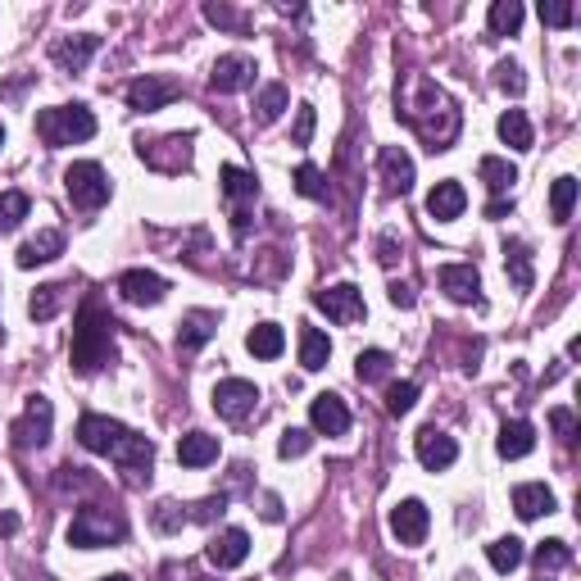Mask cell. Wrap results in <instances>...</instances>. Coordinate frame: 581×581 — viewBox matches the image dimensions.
I'll use <instances>...</instances> for the list:
<instances>
[{
	"mask_svg": "<svg viewBox=\"0 0 581 581\" xmlns=\"http://www.w3.org/2000/svg\"><path fill=\"white\" fill-rule=\"evenodd\" d=\"M250 82H255V60H250V55H223V60L214 64V73H209V87H214L218 96L246 91Z\"/></svg>",
	"mask_w": 581,
	"mask_h": 581,
	"instance_id": "obj_18",
	"label": "cell"
},
{
	"mask_svg": "<svg viewBox=\"0 0 581 581\" xmlns=\"http://www.w3.org/2000/svg\"><path fill=\"white\" fill-rule=\"evenodd\" d=\"M205 559L214 563L218 572H227V568H241V563L250 559V536L241 532V527H227V532H218L214 541L205 545Z\"/></svg>",
	"mask_w": 581,
	"mask_h": 581,
	"instance_id": "obj_16",
	"label": "cell"
},
{
	"mask_svg": "<svg viewBox=\"0 0 581 581\" xmlns=\"http://www.w3.org/2000/svg\"><path fill=\"white\" fill-rule=\"evenodd\" d=\"M60 255H64V232H55V227H41L37 237L19 246V268L50 264V259H60Z\"/></svg>",
	"mask_w": 581,
	"mask_h": 581,
	"instance_id": "obj_22",
	"label": "cell"
},
{
	"mask_svg": "<svg viewBox=\"0 0 581 581\" xmlns=\"http://www.w3.org/2000/svg\"><path fill=\"white\" fill-rule=\"evenodd\" d=\"M191 146H196V137L191 132H173V137H159V141H141L137 155L146 159L150 168H159V173H182V168H191Z\"/></svg>",
	"mask_w": 581,
	"mask_h": 581,
	"instance_id": "obj_10",
	"label": "cell"
},
{
	"mask_svg": "<svg viewBox=\"0 0 581 581\" xmlns=\"http://www.w3.org/2000/svg\"><path fill=\"white\" fill-rule=\"evenodd\" d=\"M500 459H527L536 450V427L527 418H513V423L500 427V441H495Z\"/></svg>",
	"mask_w": 581,
	"mask_h": 581,
	"instance_id": "obj_24",
	"label": "cell"
},
{
	"mask_svg": "<svg viewBox=\"0 0 581 581\" xmlns=\"http://www.w3.org/2000/svg\"><path fill=\"white\" fill-rule=\"evenodd\" d=\"M100 581H132L128 572H109V577H100Z\"/></svg>",
	"mask_w": 581,
	"mask_h": 581,
	"instance_id": "obj_55",
	"label": "cell"
},
{
	"mask_svg": "<svg viewBox=\"0 0 581 581\" xmlns=\"http://www.w3.org/2000/svg\"><path fill=\"white\" fill-rule=\"evenodd\" d=\"M60 305H64V286H60V282H50V286H37V291H32L28 314L37 318V323H50V318L60 314Z\"/></svg>",
	"mask_w": 581,
	"mask_h": 581,
	"instance_id": "obj_34",
	"label": "cell"
},
{
	"mask_svg": "<svg viewBox=\"0 0 581 581\" xmlns=\"http://www.w3.org/2000/svg\"><path fill=\"white\" fill-rule=\"evenodd\" d=\"M377 168H382V182H386V191H391V196H404V191L414 187V159L404 155L400 146H382Z\"/></svg>",
	"mask_w": 581,
	"mask_h": 581,
	"instance_id": "obj_21",
	"label": "cell"
},
{
	"mask_svg": "<svg viewBox=\"0 0 581 581\" xmlns=\"http://www.w3.org/2000/svg\"><path fill=\"white\" fill-rule=\"evenodd\" d=\"M182 96V82H173V78H137V82H128V105L137 109V114H155V109H164V105H173V100Z\"/></svg>",
	"mask_w": 581,
	"mask_h": 581,
	"instance_id": "obj_11",
	"label": "cell"
},
{
	"mask_svg": "<svg viewBox=\"0 0 581 581\" xmlns=\"http://www.w3.org/2000/svg\"><path fill=\"white\" fill-rule=\"evenodd\" d=\"M572 205H577V178H554V187H550V214H554V223H568L572 218Z\"/></svg>",
	"mask_w": 581,
	"mask_h": 581,
	"instance_id": "obj_37",
	"label": "cell"
},
{
	"mask_svg": "<svg viewBox=\"0 0 581 581\" xmlns=\"http://www.w3.org/2000/svg\"><path fill=\"white\" fill-rule=\"evenodd\" d=\"M327 359H332V341L318 327H300V368L318 373V368H327Z\"/></svg>",
	"mask_w": 581,
	"mask_h": 581,
	"instance_id": "obj_29",
	"label": "cell"
},
{
	"mask_svg": "<svg viewBox=\"0 0 581 581\" xmlns=\"http://www.w3.org/2000/svg\"><path fill=\"white\" fill-rule=\"evenodd\" d=\"M28 209H32V200L23 196V191H5V196H0V232H14V227L28 218Z\"/></svg>",
	"mask_w": 581,
	"mask_h": 581,
	"instance_id": "obj_39",
	"label": "cell"
},
{
	"mask_svg": "<svg viewBox=\"0 0 581 581\" xmlns=\"http://www.w3.org/2000/svg\"><path fill=\"white\" fill-rule=\"evenodd\" d=\"M509 209H513V200H491V205H486V218H504V214H509Z\"/></svg>",
	"mask_w": 581,
	"mask_h": 581,
	"instance_id": "obj_53",
	"label": "cell"
},
{
	"mask_svg": "<svg viewBox=\"0 0 581 581\" xmlns=\"http://www.w3.org/2000/svg\"><path fill=\"white\" fill-rule=\"evenodd\" d=\"M119 296L128 300V305H159V300L168 296V282L159 273H150V268H128V273L119 277Z\"/></svg>",
	"mask_w": 581,
	"mask_h": 581,
	"instance_id": "obj_14",
	"label": "cell"
},
{
	"mask_svg": "<svg viewBox=\"0 0 581 581\" xmlns=\"http://www.w3.org/2000/svg\"><path fill=\"white\" fill-rule=\"evenodd\" d=\"M37 137L46 146H73V141H91L96 137V114L87 105H55L37 114Z\"/></svg>",
	"mask_w": 581,
	"mask_h": 581,
	"instance_id": "obj_4",
	"label": "cell"
},
{
	"mask_svg": "<svg viewBox=\"0 0 581 581\" xmlns=\"http://www.w3.org/2000/svg\"><path fill=\"white\" fill-rule=\"evenodd\" d=\"M218 182H223V196L232 200V205H246V200H255V196H259L255 173H246V168H241V164H223Z\"/></svg>",
	"mask_w": 581,
	"mask_h": 581,
	"instance_id": "obj_27",
	"label": "cell"
},
{
	"mask_svg": "<svg viewBox=\"0 0 581 581\" xmlns=\"http://www.w3.org/2000/svg\"><path fill=\"white\" fill-rule=\"evenodd\" d=\"M314 309H323L332 323L350 327V323H364L368 305H364V291H359L355 282H336V286H323V291H314Z\"/></svg>",
	"mask_w": 581,
	"mask_h": 581,
	"instance_id": "obj_8",
	"label": "cell"
},
{
	"mask_svg": "<svg viewBox=\"0 0 581 581\" xmlns=\"http://www.w3.org/2000/svg\"><path fill=\"white\" fill-rule=\"evenodd\" d=\"M572 563V550L563 541H545V545H536V568H541V577H550V572H559V568H568Z\"/></svg>",
	"mask_w": 581,
	"mask_h": 581,
	"instance_id": "obj_40",
	"label": "cell"
},
{
	"mask_svg": "<svg viewBox=\"0 0 581 581\" xmlns=\"http://www.w3.org/2000/svg\"><path fill=\"white\" fill-rule=\"evenodd\" d=\"M495 132H500V141L509 150H532V123H527V114L522 109H504L500 123H495Z\"/></svg>",
	"mask_w": 581,
	"mask_h": 581,
	"instance_id": "obj_28",
	"label": "cell"
},
{
	"mask_svg": "<svg viewBox=\"0 0 581 581\" xmlns=\"http://www.w3.org/2000/svg\"><path fill=\"white\" fill-rule=\"evenodd\" d=\"M427 527H432V513H427L423 500H400L391 509V536L400 545H423Z\"/></svg>",
	"mask_w": 581,
	"mask_h": 581,
	"instance_id": "obj_12",
	"label": "cell"
},
{
	"mask_svg": "<svg viewBox=\"0 0 581 581\" xmlns=\"http://www.w3.org/2000/svg\"><path fill=\"white\" fill-rule=\"evenodd\" d=\"M314 123H318L314 105H300L296 109V132H291V141H296V146H309V141H314Z\"/></svg>",
	"mask_w": 581,
	"mask_h": 581,
	"instance_id": "obj_48",
	"label": "cell"
},
{
	"mask_svg": "<svg viewBox=\"0 0 581 581\" xmlns=\"http://www.w3.org/2000/svg\"><path fill=\"white\" fill-rule=\"evenodd\" d=\"M414 454L423 468H432V473H441V468H450L454 459H459V441L454 436H445L441 427H423V432L414 436Z\"/></svg>",
	"mask_w": 581,
	"mask_h": 581,
	"instance_id": "obj_13",
	"label": "cell"
},
{
	"mask_svg": "<svg viewBox=\"0 0 581 581\" xmlns=\"http://www.w3.org/2000/svg\"><path fill=\"white\" fill-rule=\"evenodd\" d=\"M218 459V436L209 432H187L178 441V463L182 468H205V463Z\"/></svg>",
	"mask_w": 581,
	"mask_h": 581,
	"instance_id": "obj_26",
	"label": "cell"
},
{
	"mask_svg": "<svg viewBox=\"0 0 581 581\" xmlns=\"http://www.w3.org/2000/svg\"><path fill=\"white\" fill-rule=\"evenodd\" d=\"M182 522H191V513H182L173 500H164V504L155 509V527H159V532H178Z\"/></svg>",
	"mask_w": 581,
	"mask_h": 581,
	"instance_id": "obj_46",
	"label": "cell"
},
{
	"mask_svg": "<svg viewBox=\"0 0 581 581\" xmlns=\"http://www.w3.org/2000/svg\"><path fill=\"white\" fill-rule=\"evenodd\" d=\"M541 581H550V577H541Z\"/></svg>",
	"mask_w": 581,
	"mask_h": 581,
	"instance_id": "obj_57",
	"label": "cell"
},
{
	"mask_svg": "<svg viewBox=\"0 0 581 581\" xmlns=\"http://www.w3.org/2000/svg\"><path fill=\"white\" fill-rule=\"evenodd\" d=\"M100 50V37H91V32H78V37H60L55 46H50V60L60 64L64 73H82L91 64V55Z\"/></svg>",
	"mask_w": 581,
	"mask_h": 581,
	"instance_id": "obj_19",
	"label": "cell"
},
{
	"mask_svg": "<svg viewBox=\"0 0 581 581\" xmlns=\"http://www.w3.org/2000/svg\"><path fill=\"white\" fill-rule=\"evenodd\" d=\"M123 536H128V522H123L119 513L96 509V504L78 509V513H73V522H69V545H78V550H100V545H119Z\"/></svg>",
	"mask_w": 581,
	"mask_h": 581,
	"instance_id": "obj_5",
	"label": "cell"
},
{
	"mask_svg": "<svg viewBox=\"0 0 581 581\" xmlns=\"http://www.w3.org/2000/svg\"><path fill=\"white\" fill-rule=\"evenodd\" d=\"M218 332V314H209V309H191L187 318H182V332H178V350L182 355H196L200 345H209V336Z\"/></svg>",
	"mask_w": 581,
	"mask_h": 581,
	"instance_id": "obj_23",
	"label": "cell"
},
{
	"mask_svg": "<svg viewBox=\"0 0 581 581\" xmlns=\"http://www.w3.org/2000/svg\"><path fill=\"white\" fill-rule=\"evenodd\" d=\"M486 23H491L495 37H513V32L522 28V5L518 0H495L491 14H486Z\"/></svg>",
	"mask_w": 581,
	"mask_h": 581,
	"instance_id": "obj_36",
	"label": "cell"
},
{
	"mask_svg": "<svg viewBox=\"0 0 581 581\" xmlns=\"http://www.w3.org/2000/svg\"><path fill=\"white\" fill-rule=\"evenodd\" d=\"M477 173H482V182L495 191V200H500L504 191H509L513 182H518V168H513L509 159H500V155H486L482 164H477Z\"/></svg>",
	"mask_w": 581,
	"mask_h": 581,
	"instance_id": "obj_32",
	"label": "cell"
},
{
	"mask_svg": "<svg viewBox=\"0 0 581 581\" xmlns=\"http://www.w3.org/2000/svg\"><path fill=\"white\" fill-rule=\"evenodd\" d=\"M414 404H418V382H395L391 391H386V409H391L395 418H404Z\"/></svg>",
	"mask_w": 581,
	"mask_h": 581,
	"instance_id": "obj_42",
	"label": "cell"
},
{
	"mask_svg": "<svg viewBox=\"0 0 581 581\" xmlns=\"http://www.w3.org/2000/svg\"><path fill=\"white\" fill-rule=\"evenodd\" d=\"M495 82H500V91H509V96H522V91H527V78H522V69L513 60L495 64Z\"/></svg>",
	"mask_w": 581,
	"mask_h": 581,
	"instance_id": "obj_45",
	"label": "cell"
},
{
	"mask_svg": "<svg viewBox=\"0 0 581 581\" xmlns=\"http://www.w3.org/2000/svg\"><path fill=\"white\" fill-rule=\"evenodd\" d=\"M541 19L550 23V28H572L577 10H572V5H563V0H545V5H541Z\"/></svg>",
	"mask_w": 581,
	"mask_h": 581,
	"instance_id": "obj_47",
	"label": "cell"
},
{
	"mask_svg": "<svg viewBox=\"0 0 581 581\" xmlns=\"http://www.w3.org/2000/svg\"><path fill=\"white\" fill-rule=\"evenodd\" d=\"M309 423H314V432H323V436H345L350 432V409H345L341 395L323 391V395L309 400Z\"/></svg>",
	"mask_w": 581,
	"mask_h": 581,
	"instance_id": "obj_15",
	"label": "cell"
},
{
	"mask_svg": "<svg viewBox=\"0 0 581 581\" xmlns=\"http://www.w3.org/2000/svg\"><path fill=\"white\" fill-rule=\"evenodd\" d=\"M259 513H264L268 522H282V500H277V495L268 491V495H264V509H259Z\"/></svg>",
	"mask_w": 581,
	"mask_h": 581,
	"instance_id": "obj_51",
	"label": "cell"
},
{
	"mask_svg": "<svg viewBox=\"0 0 581 581\" xmlns=\"http://www.w3.org/2000/svg\"><path fill=\"white\" fill-rule=\"evenodd\" d=\"M78 445L91 454H109V459L123 463V473L132 477V482H150V468H155V445L146 441V436H137L132 427L114 423V418L105 414H82L78 423Z\"/></svg>",
	"mask_w": 581,
	"mask_h": 581,
	"instance_id": "obj_1",
	"label": "cell"
},
{
	"mask_svg": "<svg viewBox=\"0 0 581 581\" xmlns=\"http://www.w3.org/2000/svg\"><path fill=\"white\" fill-rule=\"evenodd\" d=\"M504 268H509V277H513V286H518V291H532V286H536L532 255H527V246H522V241H504Z\"/></svg>",
	"mask_w": 581,
	"mask_h": 581,
	"instance_id": "obj_31",
	"label": "cell"
},
{
	"mask_svg": "<svg viewBox=\"0 0 581 581\" xmlns=\"http://www.w3.org/2000/svg\"><path fill=\"white\" fill-rule=\"evenodd\" d=\"M486 559H491V568H495V572H513L522 559H527V550H522L518 536H500V541L486 545Z\"/></svg>",
	"mask_w": 581,
	"mask_h": 581,
	"instance_id": "obj_33",
	"label": "cell"
},
{
	"mask_svg": "<svg viewBox=\"0 0 581 581\" xmlns=\"http://www.w3.org/2000/svg\"><path fill=\"white\" fill-rule=\"evenodd\" d=\"M391 305L409 309V305H414V291H409V286H404V282H395V286H391Z\"/></svg>",
	"mask_w": 581,
	"mask_h": 581,
	"instance_id": "obj_52",
	"label": "cell"
},
{
	"mask_svg": "<svg viewBox=\"0 0 581 581\" xmlns=\"http://www.w3.org/2000/svg\"><path fill=\"white\" fill-rule=\"evenodd\" d=\"M255 404H259V386L246 382V377H223V382L214 386V409L227 423H246V418L255 414Z\"/></svg>",
	"mask_w": 581,
	"mask_h": 581,
	"instance_id": "obj_9",
	"label": "cell"
},
{
	"mask_svg": "<svg viewBox=\"0 0 581 581\" xmlns=\"http://www.w3.org/2000/svg\"><path fill=\"white\" fill-rule=\"evenodd\" d=\"M441 291L454 300V305H477L482 300V277H477L473 264H441Z\"/></svg>",
	"mask_w": 581,
	"mask_h": 581,
	"instance_id": "obj_17",
	"label": "cell"
},
{
	"mask_svg": "<svg viewBox=\"0 0 581 581\" xmlns=\"http://www.w3.org/2000/svg\"><path fill=\"white\" fill-rule=\"evenodd\" d=\"M246 350L255 359H277L286 350V332L277 323H259V327H250L246 332Z\"/></svg>",
	"mask_w": 581,
	"mask_h": 581,
	"instance_id": "obj_30",
	"label": "cell"
},
{
	"mask_svg": "<svg viewBox=\"0 0 581 581\" xmlns=\"http://www.w3.org/2000/svg\"><path fill=\"white\" fill-rule=\"evenodd\" d=\"M391 373V355H386V350H359L355 355V377L359 382H382V377Z\"/></svg>",
	"mask_w": 581,
	"mask_h": 581,
	"instance_id": "obj_38",
	"label": "cell"
},
{
	"mask_svg": "<svg viewBox=\"0 0 581 581\" xmlns=\"http://www.w3.org/2000/svg\"><path fill=\"white\" fill-rule=\"evenodd\" d=\"M223 509H227V495H214V500H200L191 518H196V522H209V518H223Z\"/></svg>",
	"mask_w": 581,
	"mask_h": 581,
	"instance_id": "obj_50",
	"label": "cell"
},
{
	"mask_svg": "<svg viewBox=\"0 0 581 581\" xmlns=\"http://www.w3.org/2000/svg\"><path fill=\"white\" fill-rule=\"evenodd\" d=\"M468 209V191H463V182H436L432 191H427V214L436 218V223H454V218Z\"/></svg>",
	"mask_w": 581,
	"mask_h": 581,
	"instance_id": "obj_20",
	"label": "cell"
},
{
	"mask_svg": "<svg viewBox=\"0 0 581 581\" xmlns=\"http://www.w3.org/2000/svg\"><path fill=\"white\" fill-rule=\"evenodd\" d=\"M513 509H518V518H541V513H554V491L545 482H522L513 486Z\"/></svg>",
	"mask_w": 581,
	"mask_h": 581,
	"instance_id": "obj_25",
	"label": "cell"
},
{
	"mask_svg": "<svg viewBox=\"0 0 581 581\" xmlns=\"http://www.w3.org/2000/svg\"><path fill=\"white\" fill-rule=\"evenodd\" d=\"M0 146H5V123H0Z\"/></svg>",
	"mask_w": 581,
	"mask_h": 581,
	"instance_id": "obj_56",
	"label": "cell"
},
{
	"mask_svg": "<svg viewBox=\"0 0 581 581\" xmlns=\"http://www.w3.org/2000/svg\"><path fill=\"white\" fill-rule=\"evenodd\" d=\"M409 91H414V96L400 105V114H404V123H409V128L427 141V150H432V119H441V128L459 132V109H454V100L445 96L436 82L409 78Z\"/></svg>",
	"mask_w": 581,
	"mask_h": 581,
	"instance_id": "obj_3",
	"label": "cell"
},
{
	"mask_svg": "<svg viewBox=\"0 0 581 581\" xmlns=\"http://www.w3.org/2000/svg\"><path fill=\"white\" fill-rule=\"evenodd\" d=\"M205 19L214 23V28H227V32H241V28H246V19H241L232 5H223V0H218V5L209 0V5H205Z\"/></svg>",
	"mask_w": 581,
	"mask_h": 581,
	"instance_id": "obj_44",
	"label": "cell"
},
{
	"mask_svg": "<svg viewBox=\"0 0 581 581\" xmlns=\"http://www.w3.org/2000/svg\"><path fill=\"white\" fill-rule=\"evenodd\" d=\"M19 532V513H0V536H14Z\"/></svg>",
	"mask_w": 581,
	"mask_h": 581,
	"instance_id": "obj_54",
	"label": "cell"
},
{
	"mask_svg": "<svg viewBox=\"0 0 581 581\" xmlns=\"http://www.w3.org/2000/svg\"><path fill=\"white\" fill-rule=\"evenodd\" d=\"M114 318L105 314V309L96 305V300H87V305L78 309V323H73V368L78 373H96V368H105L109 359H114Z\"/></svg>",
	"mask_w": 581,
	"mask_h": 581,
	"instance_id": "obj_2",
	"label": "cell"
},
{
	"mask_svg": "<svg viewBox=\"0 0 581 581\" xmlns=\"http://www.w3.org/2000/svg\"><path fill=\"white\" fill-rule=\"evenodd\" d=\"M291 105V91L282 87V82H268L264 91H259V100H255V114H259V123H277L282 119V109Z\"/></svg>",
	"mask_w": 581,
	"mask_h": 581,
	"instance_id": "obj_35",
	"label": "cell"
},
{
	"mask_svg": "<svg viewBox=\"0 0 581 581\" xmlns=\"http://www.w3.org/2000/svg\"><path fill=\"white\" fill-rule=\"evenodd\" d=\"M296 191L309 200H327V178H323V168L318 164H300L296 168Z\"/></svg>",
	"mask_w": 581,
	"mask_h": 581,
	"instance_id": "obj_41",
	"label": "cell"
},
{
	"mask_svg": "<svg viewBox=\"0 0 581 581\" xmlns=\"http://www.w3.org/2000/svg\"><path fill=\"white\" fill-rule=\"evenodd\" d=\"M64 191H69V200L78 209H100L109 200L105 168H100L96 159H78V164H69V173H64Z\"/></svg>",
	"mask_w": 581,
	"mask_h": 581,
	"instance_id": "obj_6",
	"label": "cell"
},
{
	"mask_svg": "<svg viewBox=\"0 0 581 581\" xmlns=\"http://www.w3.org/2000/svg\"><path fill=\"white\" fill-rule=\"evenodd\" d=\"M50 432H55V404H50L46 395H28L23 418L10 427L14 445H19V450H41V445L50 441Z\"/></svg>",
	"mask_w": 581,
	"mask_h": 581,
	"instance_id": "obj_7",
	"label": "cell"
},
{
	"mask_svg": "<svg viewBox=\"0 0 581 581\" xmlns=\"http://www.w3.org/2000/svg\"><path fill=\"white\" fill-rule=\"evenodd\" d=\"M550 427L554 432L563 436V441H577V414H572V409H550Z\"/></svg>",
	"mask_w": 581,
	"mask_h": 581,
	"instance_id": "obj_49",
	"label": "cell"
},
{
	"mask_svg": "<svg viewBox=\"0 0 581 581\" xmlns=\"http://www.w3.org/2000/svg\"><path fill=\"white\" fill-rule=\"evenodd\" d=\"M309 445H314V436H309L305 427H286L282 441H277V454H282V459H300Z\"/></svg>",
	"mask_w": 581,
	"mask_h": 581,
	"instance_id": "obj_43",
	"label": "cell"
}]
</instances>
